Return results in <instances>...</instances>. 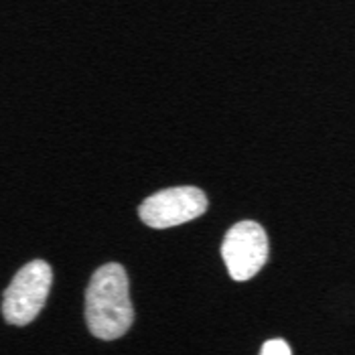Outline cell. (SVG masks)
I'll return each mask as SVG.
<instances>
[{
	"instance_id": "cell-1",
	"label": "cell",
	"mask_w": 355,
	"mask_h": 355,
	"mask_svg": "<svg viewBox=\"0 0 355 355\" xmlns=\"http://www.w3.org/2000/svg\"><path fill=\"white\" fill-rule=\"evenodd\" d=\"M85 323L102 341L120 339L135 323L130 280L122 264L108 262L92 274L85 288Z\"/></svg>"
},
{
	"instance_id": "cell-5",
	"label": "cell",
	"mask_w": 355,
	"mask_h": 355,
	"mask_svg": "<svg viewBox=\"0 0 355 355\" xmlns=\"http://www.w3.org/2000/svg\"><path fill=\"white\" fill-rule=\"evenodd\" d=\"M258 355H293V347L288 345L286 339L282 337H274V339H266L260 347Z\"/></svg>"
},
{
	"instance_id": "cell-4",
	"label": "cell",
	"mask_w": 355,
	"mask_h": 355,
	"mask_svg": "<svg viewBox=\"0 0 355 355\" xmlns=\"http://www.w3.org/2000/svg\"><path fill=\"white\" fill-rule=\"evenodd\" d=\"M209 207V199L203 189L193 185L168 187L148 195L138 205V218L144 225L166 230L203 216Z\"/></svg>"
},
{
	"instance_id": "cell-3",
	"label": "cell",
	"mask_w": 355,
	"mask_h": 355,
	"mask_svg": "<svg viewBox=\"0 0 355 355\" xmlns=\"http://www.w3.org/2000/svg\"><path fill=\"white\" fill-rule=\"evenodd\" d=\"M268 234L252 219L234 223L221 240V260L236 282H246L260 272L268 260Z\"/></svg>"
},
{
	"instance_id": "cell-2",
	"label": "cell",
	"mask_w": 355,
	"mask_h": 355,
	"mask_svg": "<svg viewBox=\"0 0 355 355\" xmlns=\"http://www.w3.org/2000/svg\"><path fill=\"white\" fill-rule=\"evenodd\" d=\"M51 284H53V268L49 262L41 258L27 262L15 274V278L2 293V302H0L2 317L17 327H25L33 323L49 299Z\"/></svg>"
}]
</instances>
